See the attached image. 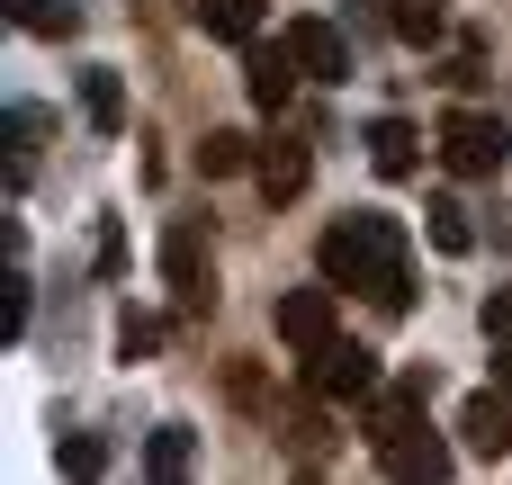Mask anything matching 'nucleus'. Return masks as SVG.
Returning <instances> with one entry per match:
<instances>
[{"label":"nucleus","instance_id":"nucleus-1","mask_svg":"<svg viewBox=\"0 0 512 485\" xmlns=\"http://www.w3.org/2000/svg\"><path fill=\"white\" fill-rule=\"evenodd\" d=\"M315 270L333 279V288H360L369 306H387V315H405L414 306V270H405V225L396 216H333L324 225V243H315Z\"/></svg>","mask_w":512,"mask_h":485},{"label":"nucleus","instance_id":"nucleus-2","mask_svg":"<svg viewBox=\"0 0 512 485\" xmlns=\"http://www.w3.org/2000/svg\"><path fill=\"white\" fill-rule=\"evenodd\" d=\"M432 144H441V162H450L459 180H495V171L512 162V126H504V117H486V108H450Z\"/></svg>","mask_w":512,"mask_h":485},{"label":"nucleus","instance_id":"nucleus-3","mask_svg":"<svg viewBox=\"0 0 512 485\" xmlns=\"http://www.w3.org/2000/svg\"><path fill=\"white\" fill-rule=\"evenodd\" d=\"M162 288H171V306L180 315H207L216 306V252H207V225H171L162 234Z\"/></svg>","mask_w":512,"mask_h":485},{"label":"nucleus","instance_id":"nucleus-4","mask_svg":"<svg viewBox=\"0 0 512 485\" xmlns=\"http://www.w3.org/2000/svg\"><path fill=\"white\" fill-rule=\"evenodd\" d=\"M306 387H315L324 405H369L387 378H378V351H369V342H342V333H333L324 351H306Z\"/></svg>","mask_w":512,"mask_h":485},{"label":"nucleus","instance_id":"nucleus-5","mask_svg":"<svg viewBox=\"0 0 512 485\" xmlns=\"http://www.w3.org/2000/svg\"><path fill=\"white\" fill-rule=\"evenodd\" d=\"M423 396H432V369H414V378H396V387H378L369 396V423H360V441L387 459L405 432H423Z\"/></svg>","mask_w":512,"mask_h":485},{"label":"nucleus","instance_id":"nucleus-6","mask_svg":"<svg viewBox=\"0 0 512 485\" xmlns=\"http://www.w3.org/2000/svg\"><path fill=\"white\" fill-rule=\"evenodd\" d=\"M288 54L306 63V81H351V36L333 27V18H288Z\"/></svg>","mask_w":512,"mask_h":485},{"label":"nucleus","instance_id":"nucleus-7","mask_svg":"<svg viewBox=\"0 0 512 485\" xmlns=\"http://www.w3.org/2000/svg\"><path fill=\"white\" fill-rule=\"evenodd\" d=\"M333 297H342L333 279H324V288H288V297H279V342H288V351H324V342H333Z\"/></svg>","mask_w":512,"mask_h":485},{"label":"nucleus","instance_id":"nucleus-8","mask_svg":"<svg viewBox=\"0 0 512 485\" xmlns=\"http://www.w3.org/2000/svg\"><path fill=\"white\" fill-rule=\"evenodd\" d=\"M459 441H468V459H504V450H512V396H504V378H495L486 396L459 405Z\"/></svg>","mask_w":512,"mask_h":485},{"label":"nucleus","instance_id":"nucleus-9","mask_svg":"<svg viewBox=\"0 0 512 485\" xmlns=\"http://www.w3.org/2000/svg\"><path fill=\"white\" fill-rule=\"evenodd\" d=\"M369 162H378V180H414L423 171V126L414 117H378L369 126Z\"/></svg>","mask_w":512,"mask_h":485},{"label":"nucleus","instance_id":"nucleus-10","mask_svg":"<svg viewBox=\"0 0 512 485\" xmlns=\"http://www.w3.org/2000/svg\"><path fill=\"white\" fill-rule=\"evenodd\" d=\"M252 180H261L270 207H288V198H306L315 162H306V144H261V153H252Z\"/></svg>","mask_w":512,"mask_h":485},{"label":"nucleus","instance_id":"nucleus-11","mask_svg":"<svg viewBox=\"0 0 512 485\" xmlns=\"http://www.w3.org/2000/svg\"><path fill=\"white\" fill-rule=\"evenodd\" d=\"M243 72H252V108H288V90L306 81V63L288 54V36H279V45H252Z\"/></svg>","mask_w":512,"mask_h":485},{"label":"nucleus","instance_id":"nucleus-12","mask_svg":"<svg viewBox=\"0 0 512 485\" xmlns=\"http://www.w3.org/2000/svg\"><path fill=\"white\" fill-rule=\"evenodd\" d=\"M81 117H90V135H126V81L108 63L81 72Z\"/></svg>","mask_w":512,"mask_h":485},{"label":"nucleus","instance_id":"nucleus-13","mask_svg":"<svg viewBox=\"0 0 512 485\" xmlns=\"http://www.w3.org/2000/svg\"><path fill=\"white\" fill-rule=\"evenodd\" d=\"M189 18H198V36H216V45H252V36H261V0H189Z\"/></svg>","mask_w":512,"mask_h":485},{"label":"nucleus","instance_id":"nucleus-14","mask_svg":"<svg viewBox=\"0 0 512 485\" xmlns=\"http://www.w3.org/2000/svg\"><path fill=\"white\" fill-rule=\"evenodd\" d=\"M387 477H450V450H441V441H432V432H405V441H396V450H387Z\"/></svg>","mask_w":512,"mask_h":485},{"label":"nucleus","instance_id":"nucleus-15","mask_svg":"<svg viewBox=\"0 0 512 485\" xmlns=\"http://www.w3.org/2000/svg\"><path fill=\"white\" fill-rule=\"evenodd\" d=\"M252 153H261L252 135H234V126H216V135L198 144V171H207V180H234V171H252Z\"/></svg>","mask_w":512,"mask_h":485},{"label":"nucleus","instance_id":"nucleus-16","mask_svg":"<svg viewBox=\"0 0 512 485\" xmlns=\"http://www.w3.org/2000/svg\"><path fill=\"white\" fill-rule=\"evenodd\" d=\"M9 27H27V36H54V45H63V36L81 27V9H72V0H9Z\"/></svg>","mask_w":512,"mask_h":485},{"label":"nucleus","instance_id":"nucleus-17","mask_svg":"<svg viewBox=\"0 0 512 485\" xmlns=\"http://www.w3.org/2000/svg\"><path fill=\"white\" fill-rule=\"evenodd\" d=\"M423 234H432V252H450V261L477 243V234H468V207H459V198H432V207H423Z\"/></svg>","mask_w":512,"mask_h":485},{"label":"nucleus","instance_id":"nucleus-18","mask_svg":"<svg viewBox=\"0 0 512 485\" xmlns=\"http://www.w3.org/2000/svg\"><path fill=\"white\" fill-rule=\"evenodd\" d=\"M441 18H450V0H387V27H396L405 45H432Z\"/></svg>","mask_w":512,"mask_h":485},{"label":"nucleus","instance_id":"nucleus-19","mask_svg":"<svg viewBox=\"0 0 512 485\" xmlns=\"http://www.w3.org/2000/svg\"><path fill=\"white\" fill-rule=\"evenodd\" d=\"M153 351H162V315H144V306H126V315H117V360L135 369V360H153Z\"/></svg>","mask_w":512,"mask_h":485},{"label":"nucleus","instance_id":"nucleus-20","mask_svg":"<svg viewBox=\"0 0 512 485\" xmlns=\"http://www.w3.org/2000/svg\"><path fill=\"white\" fill-rule=\"evenodd\" d=\"M144 468H153L162 485L189 477V423H162V432H153V450H144Z\"/></svg>","mask_w":512,"mask_h":485},{"label":"nucleus","instance_id":"nucleus-21","mask_svg":"<svg viewBox=\"0 0 512 485\" xmlns=\"http://www.w3.org/2000/svg\"><path fill=\"white\" fill-rule=\"evenodd\" d=\"M27 333V270L9 261V279H0V342H18Z\"/></svg>","mask_w":512,"mask_h":485},{"label":"nucleus","instance_id":"nucleus-22","mask_svg":"<svg viewBox=\"0 0 512 485\" xmlns=\"http://www.w3.org/2000/svg\"><path fill=\"white\" fill-rule=\"evenodd\" d=\"M54 468H63V477H99V468H108V450H99L90 432H72V441L54 450Z\"/></svg>","mask_w":512,"mask_h":485},{"label":"nucleus","instance_id":"nucleus-23","mask_svg":"<svg viewBox=\"0 0 512 485\" xmlns=\"http://www.w3.org/2000/svg\"><path fill=\"white\" fill-rule=\"evenodd\" d=\"M477 324H486V342H512V288H495V297L477 306Z\"/></svg>","mask_w":512,"mask_h":485},{"label":"nucleus","instance_id":"nucleus-24","mask_svg":"<svg viewBox=\"0 0 512 485\" xmlns=\"http://www.w3.org/2000/svg\"><path fill=\"white\" fill-rule=\"evenodd\" d=\"M99 270H108V279L126 270V234H117V225H99Z\"/></svg>","mask_w":512,"mask_h":485},{"label":"nucleus","instance_id":"nucleus-25","mask_svg":"<svg viewBox=\"0 0 512 485\" xmlns=\"http://www.w3.org/2000/svg\"><path fill=\"white\" fill-rule=\"evenodd\" d=\"M495 378H504V396H512V342H504V360H495Z\"/></svg>","mask_w":512,"mask_h":485}]
</instances>
